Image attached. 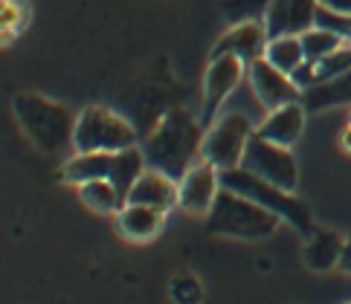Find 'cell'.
Segmentation results:
<instances>
[{"label":"cell","instance_id":"cell-16","mask_svg":"<svg viewBox=\"0 0 351 304\" xmlns=\"http://www.w3.org/2000/svg\"><path fill=\"white\" fill-rule=\"evenodd\" d=\"M110 168H114V154L105 151H76V157L64 162L61 168V180L67 183H87V180H108Z\"/></svg>","mask_w":351,"mask_h":304},{"label":"cell","instance_id":"cell-17","mask_svg":"<svg viewBox=\"0 0 351 304\" xmlns=\"http://www.w3.org/2000/svg\"><path fill=\"white\" fill-rule=\"evenodd\" d=\"M302 105L308 113H319L328 107L351 105V70L343 75H334L328 81H319L302 93Z\"/></svg>","mask_w":351,"mask_h":304},{"label":"cell","instance_id":"cell-8","mask_svg":"<svg viewBox=\"0 0 351 304\" xmlns=\"http://www.w3.org/2000/svg\"><path fill=\"white\" fill-rule=\"evenodd\" d=\"M247 75V64L235 55H212L209 58V67L204 75V101H200V122L204 128H209L212 119L218 116V110L223 107L238 84L244 81Z\"/></svg>","mask_w":351,"mask_h":304},{"label":"cell","instance_id":"cell-30","mask_svg":"<svg viewBox=\"0 0 351 304\" xmlns=\"http://www.w3.org/2000/svg\"><path fill=\"white\" fill-rule=\"evenodd\" d=\"M340 270L346 275H351V238H346V246H343V255H340Z\"/></svg>","mask_w":351,"mask_h":304},{"label":"cell","instance_id":"cell-21","mask_svg":"<svg viewBox=\"0 0 351 304\" xmlns=\"http://www.w3.org/2000/svg\"><path fill=\"white\" fill-rule=\"evenodd\" d=\"M265 58L270 61L273 67H279L282 73H293L305 61L302 38L299 35H276V38H270Z\"/></svg>","mask_w":351,"mask_h":304},{"label":"cell","instance_id":"cell-20","mask_svg":"<svg viewBox=\"0 0 351 304\" xmlns=\"http://www.w3.org/2000/svg\"><path fill=\"white\" fill-rule=\"evenodd\" d=\"M79 197H82L84 206L90 212H96V214H114V212H119L125 206L119 192H117V186L110 180H87V183H82L79 186Z\"/></svg>","mask_w":351,"mask_h":304},{"label":"cell","instance_id":"cell-10","mask_svg":"<svg viewBox=\"0 0 351 304\" xmlns=\"http://www.w3.org/2000/svg\"><path fill=\"white\" fill-rule=\"evenodd\" d=\"M221 188H223L221 171L215 166H209L206 160H197L178 180V192H180L178 206L189 214H209V209L215 206V200L221 194Z\"/></svg>","mask_w":351,"mask_h":304},{"label":"cell","instance_id":"cell-14","mask_svg":"<svg viewBox=\"0 0 351 304\" xmlns=\"http://www.w3.org/2000/svg\"><path fill=\"white\" fill-rule=\"evenodd\" d=\"M178 200H180L178 180L157 168H145L140 174V180H136L134 188L128 192V203H143V206L160 209L162 214L178 206Z\"/></svg>","mask_w":351,"mask_h":304},{"label":"cell","instance_id":"cell-19","mask_svg":"<svg viewBox=\"0 0 351 304\" xmlns=\"http://www.w3.org/2000/svg\"><path fill=\"white\" fill-rule=\"evenodd\" d=\"M145 168H148V162H145L143 148L134 145V148H125V151H117V154H114V168H110L108 180L117 186L122 203H128V192L134 188V183L140 180V174Z\"/></svg>","mask_w":351,"mask_h":304},{"label":"cell","instance_id":"cell-22","mask_svg":"<svg viewBox=\"0 0 351 304\" xmlns=\"http://www.w3.org/2000/svg\"><path fill=\"white\" fill-rule=\"evenodd\" d=\"M299 38H302V49H305V58L308 61H319V58L331 55L334 49H340L346 44L340 35L331 32V29H325V27H311V29H305Z\"/></svg>","mask_w":351,"mask_h":304},{"label":"cell","instance_id":"cell-3","mask_svg":"<svg viewBox=\"0 0 351 304\" xmlns=\"http://www.w3.org/2000/svg\"><path fill=\"white\" fill-rule=\"evenodd\" d=\"M279 223H285L279 214H273L270 209L258 206L250 197L221 188V194L215 200V206L206 214V229L212 235L223 238H241V240H261L270 238Z\"/></svg>","mask_w":351,"mask_h":304},{"label":"cell","instance_id":"cell-7","mask_svg":"<svg viewBox=\"0 0 351 304\" xmlns=\"http://www.w3.org/2000/svg\"><path fill=\"white\" fill-rule=\"evenodd\" d=\"M241 166L247 171L258 174L261 180L285 188V192H296L299 186V166H296V157L291 154V148L276 145L258 134H253V139H250Z\"/></svg>","mask_w":351,"mask_h":304},{"label":"cell","instance_id":"cell-24","mask_svg":"<svg viewBox=\"0 0 351 304\" xmlns=\"http://www.w3.org/2000/svg\"><path fill=\"white\" fill-rule=\"evenodd\" d=\"M313 64H317V84L334 79V75L348 73L351 70V44H343L340 49H334L331 55L313 61Z\"/></svg>","mask_w":351,"mask_h":304},{"label":"cell","instance_id":"cell-11","mask_svg":"<svg viewBox=\"0 0 351 304\" xmlns=\"http://www.w3.org/2000/svg\"><path fill=\"white\" fill-rule=\"evenodd\" d=\"M270 44V32L265 21H247V23H235L218 38V44L212 47V55H235L241 58L250 67L253 61L265 58Z\"/></svg>","mask_w":351,"mask_h":304},{"label":"cell","instance_id":"cell-32","mask_svg":"<svg viewBox=\"0 0 351 304\" xmlns=\"http://www.w3.org/2000/svg\"><path fill=\"white\" fill-rule=\"evenodd\" d=\"M348 125H351V116H348Z\"/></svg>","mask_w":351,"mask_h":304},{"label":"cell","instance_id":"cell-6","mask_svg":"<svg viewBox=\"0 0 351 304\" xmlns=\"http://www.w3.org/2000/svg\"><path fill=\"white\" fill-rule=\"evenodd\" d=\"M256 128L244 113H227V116L215 119L206 128V136H204V157L209 166H215L218 171H230V168H238L244 162V154H247V145L253 139Z\"/></svg>","mask_w":351,"mask_h":304},{"label":"cell","instance_id":"cell-23","mask_svg":"<svg viewBox=\"0 0 351 304\" xmlns=\"http://www.w3.org/2000/svg\"><path fill=\"white\" fill-rule=\"evenodd\" d=\"M218 9L235 27V23H247V21H265L270 0H218Z\"/></svg>","mask_w":351,"mask_h":304},{"label":"cell","instance_id":"cell-1","mask_svg":"<svg viewBox=\"0 0 351 304\" xmlns=\"http://www.w3.org/2000/svg\"><path fill=\"white\" fill-rule=\"evenodd\" d=\"M204 136H206V128L200 116H195L186 107L166 110L154 125V131L143 139V154L148 168H157L162 174L174 177V180H180L197 160H204L200 157Z\"/></svg>","mask_w":351,"mask_h":304},{"label":"cell","instance_id":"cell-9","mask_svg":"<svg viewBox=\"0 0 351 304\" xmlns=\"http://www.w3.org/2000/svg\"><path fill=\"white\" fill-rule=\"evenodd\" d=\"M247 79L253 87V96L258 99V105H265L267 110H276L291 101H302V90L291 79V73H282L279 67H273L267 58H258L247 67Z\"/></svg>","mask_w":351,"mask_h":304},{"label":"cell","instance_id":"cell-4","mask_svg":"<svg viewBox=\"0 0 351 304\" xmlns=\"http://www.w3.org/2000/svg\"><path fill=\"white\" fill-rule=\"evenodd\" d=\"M221 186L230 188V192H238V194L250 197L253 203H258V206L270 209L273 214H279V218L291 226V229H296L299 235H311L313 232L311 209L296 197V192H285V188L261 180L258 174L247 171L244 166L221 171Z\"/></svg>","mask_w":351,"mask_h":304},{"label":"cell","instance_id":"cell-2","mask_svg":"<svg viewBox=\"0 0 351 304\" xmlns=\"http://www.w3.org/2000/svg\"><path fill=\"white\" fill-rule=\"evenodd\" d=\"M12 110H15L21 131L44 154H61L73 148L79 113H73L61 101H53L41 93H18L12 99Z\"/></svg>","mask_w":351,"mask_h":304},{"label":"cell","instance_id":"cell-5","mask_svg":"<svg viewBox=\"0 0 351 304\" xmlns=\"http://www.w3.org/2000/svg\"><path fill=\"white\" fill-rule=\"evenodd\" d=\"M136 131L134 125L119 116L117 110L90 105L79 113L76 134H73V151H105V154H117V151L134 148Z\"/></svg>","mask_w":351,"mask_h":304},{"label":"cell","instance_id":"cell-18","mask_svg":"<svg viewBox=\"0 0 351 304\" xmlns=\"http://www.w3.org/2000/svg\"><path fill=\"white\" fill-rule=\"evenodd\" d=\"M162 226V212L143 206V203H125L119 209V232L128 240H152Z\"/></svg>","mask_w":351,"mask_h":304},{"label":"cell","instance_id":"cell-28","mask_svg":"<svg viewBox=\"0 0 351 304\" xmlns=\"http://www.w3.org/2000/svg\"><path fill=\"white\" fill-rule=\"evenodd\" d=\"M23 21V6L15 0H3V29H18Z\"/></svg>","mask_w":351,"mask_h":304},{"label":"cell","instance_id":"cell-29","mask_svg":"<svg viewBox=\"0 0 351 304\" xmlns=\"http://www.w3.org/2000/svg\"><path fill=\"white\" fill-rule=\"evenodd\" d=\"M319 6L331 9V12H346V15H351V0H319Z\"/></svg>","mask_w":351,"mask_h":304},{"label":"cell","instance_id":"cell-25","mask_svg":"<svg viewBox=\"0 0 351 304\" xmlns=\"http://www.w3.org/2000/svg\"><path fill=\"white\" fill-rule=\"evenodd\" d=\"M317 27L331 29V32L340 35L346 44H351V15H346V12H331V9L319 6V12H317Z\"/></svg>","mask_w":351,"mask_h":304},{"label":"cell","instance_id":"cell-31","mask_svg":"<svg viewBox=\"0 0 351 304\" xmlns=\"http://www.w3.org/2000/svg\"><path fill=\"white\" fill-rule=\"evenodd\" d=\"M340 145L348 151V154H351V125H348V128L340 134Z\"/></svg>","mask_w":351,"mask_h":304},{"label":"cell","instance_id":"cell-26","mask_svg":"<svg viewBox=\"0 0 351 304\" xmlns=\"http://www.w3.org/2000/svg\"><path fill=\"white\" fill-rule=\"evenodd\" d=\"M171 296L178 304H200V284L192 275H183L171 284Z\"/></svg>","mask_w":351,"mask_h":304},{"label":"cell","instance_id":"cell-15","mask_svg":"<svg viewBox=\"0 0 351 304\" xmlns=\"http://www.w3.org/2000/svg\"><path fill=\"white\" fill-rule=\"evenodd\" d=\"M343 246H346V238L337 229H313L305 244V264L313 273H328L334 267H340Z\"/></svg>","mask_w":351,"mask_h":304},{"label":"cell","instance_id":"cell-27","mask_svg":"<svg viewBox=\"0 0 351 304\" xmlns=\"http://www.w3.org/2000/svg\"><path fill=\"white\" fill-rule=\"evenodd\" d=\"M291 79L296 81V87H299V90H308V87H313V84H317V64H313V61H302V64H299L293 73H291Z\"/></svg>","mask_w":351,"mask_h":304},{"label":"cell","instance_id":"cell-13","mask_svg":"<svg viewBox=\"0 0 351 304\" xmlns=\"http://www.w3.org/2000/svg\"><path fill=\"white\" fill-rule=\"evenodd\" d=\"M305 116H308V110H305L302 101H291V105L267 110V116L256 128V134L270 139V142H276V145L293 148L299 142V136H302V131H305Z\"/></svg>","mask_w":351,"mask_h":304},{"label":"cell","instance_id":"cell-12","mask_svg":"<svg viewBox=\"0 0 351 304\" xmlns=\"http://www.w3.org/2000/svg\"><path fill=\"white\" fill-rule=\"evenodd\" d=\"M319 0H270L265 15L270 38L276 35H302L305 29L317 27Z\"/></svg>","mask_w":351,"mask_h":304}]
</instances>
